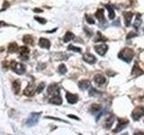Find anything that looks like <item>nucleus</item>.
<instances>
[{"label": "nucleus", "instance_id": "nucleus-1", "mask_svg": "<svg viewBox=\"0 0 144 135\" xmlns=\"http://www.w3.org/2000/svg\"><path fill=\"white\" fill-rule=\"evenodd\" d=\"M133 55H134V52H133V50H131V49L125 48V49H123V50H122V51H121L120 53L118 54V57L120 58L121 59L124 60L125 62L129 63L130 61L132 59Z\"/></svg>", "mask_w": 144, "mask_h": 135}, {"label": "nucleus", "instance_id": "nucleus-2", "mask_svg": "<svg viewBox=\"0 0 144 135\" xmlns=\"http://www.w3.org/2000/svg\"><path fill=\"white\" fill-rule=\"evenodd\" d=\"M10 67L15 73L18 74V75H23L25 72V67H24V65H23L22 63H17V62H15V61H12Z\"/></svg>", "mask_w": 144, "mask_h": 135}, {"label": "nucleus", "instance_id": "nucleus-3", "mask_svg": "<svg viewBox=\"0 0 144 135\" xmlns=\"http://www.w3.org/2000/svg\"><path fill=\"white\" fill-rule=\"evenodd\" d=\"M144 116V107L143 106H137L132 112H131V118L134 121L140 120L141 117Z\"/></svg>", "mask_w": 144, "mask_h": 135}, {"label": "nucleus", "instance_id": "nucleus-4", "mask_svg": "<svg viewBox=\"0 0 144 135\" xmlns=\"http://www.w3.org/2000/svg\"><path fill=\"white\" fill-rule=\"evenodd\" d=\"M40 116H41V113H32V114L30 115V117L28 118V120H27L26 124L28 126L35 125L38 122V121H39Z\"/></svg>", "mask_w": 144, "mask_h": 135}, {"label": "nucleus", "instance_id": "nucleus-5", "mask_svg": "<svg viewBox=\"0 0 144 135\" xmlns=\"http://www.w3.org/2000/svg\"><path fill=\"white\" fill-rule=\"evenodd\" d=\"M59 86L56 84H51L49 86L48 89H47V92H48L49 95H51L52 96L54 95H59Z\"/></svg>", "mask_w": 144, "mask_h": 135}, {"label": "nucleus", "instance_id": "nucleus-6", "mask_svg": "<svg viewBox=\"0 0 144 135\" xmlns=\"http://www.w3.org/2000/svg\"><path fill=\"white\" fill-rule=\"evenodd\" d=\"M128 123H129V122L126 119H119L118 122H117L116 128L113 130V132H119V131H121Z\"/></svg>", "mask_w": 144, "mask_h": 135}, {"label": "nucleus", "instance_id": "nucleus-7", "mask_svg": "<svg viewBox=\"0 0 144 135\" xmlns=\"http://www.w3.org/2000/svg\"><path fill=\"white\" fill-rule=\"evenodd\" d=\"M108 50V46L106 44H100V45H96L95 47V50L99 54L100 56H104V54L106 53Z\"/></svg>", "mask_w": 144, "mask_h": 135}, {"label": "nucleus", "instance_id": "nucleus-8", "mask_svg": "<svg viewBox=\"0 0 144 135\" xmlns=\"http://www.w3.org/2000/svg\"><path fill=\"white\" fill-rule=\"evenodd\" d=\"M143 74H144V71L139 67L138 63L135 62L134 66L132 68V70H131V75L134 76V77H139V76L143 75Z\"/></svg>", "mask_w": 144, "mask_h": 135}, {"label": "nucleus", "instance_id": "nucleus-9", "mask_svg": "<svg viewBox=\"0 0 144 135\" xmlns=\"http://www.w3.org/2000/svg\"><path fill=\"white\" fill-rule=\"evenodd\" d=\"M66 98H67V100H68V102L72 104H76V103L78 101V96H77V95H75V94L69 93V92H67L66 93Z\"/></svg>", "mask_w": 144, "mask_h": 135}, {"label": "nucleus", "instance_id": "nucleus-10", "mask_svg": "<svg viewBox=\"0 0 144 135\" xmlns=\"http://www.w3.org/2000/svg\"><path fill=\"white\" fill-rule=\"evenodd\" d=\"M94 81H95V83L97 86H102V85H104V83H105L106 79L102 74H97V75H95V77H94Z\"/></svg>", "mask_w": 144, "mask_h": 135}, {"label": "nucleus", "instance_id": "nucleus-11", "mask_svg": "<svg viewBox=\"0 0 144 135\" xmlns=\"http://www.w3.org/2000/svg\"><path fill=\"white\" fill-rule=\"evenodd\" d=\"M83 59H84L86 62L90 63V64H93L96 61V58L93 55V54L90 53H86L84 56H83Z\"/></svg>", "mask_w": 144, "mask_h": 135}, {"label": "nucleus", "instance_id": "nucleus-12", "mask_svg": "<svg viewBox=\"0 0 144 135\" xmlns=\"http://www.w3.org/2000/svg\"><path fill=\"white\" fill-rule=\"evenodd\" d=\"M113 122H114V117L111 115V116L107 117V118L104 120L103 125H104V127L105 128V129H110V128L112 127V125H113Z\"/></svg>", "mask_w": 144, "mask_h": 135}, {"label": "nucleus", "instance_id": "nucleus-13", "mask_svg": "<svg viewBox=\"0 0 144 135\" xmlns=\"http://www.w3.org/2000/svg\"><path fill=\"white\" fill-rule=\"evenodd\" d=\"M28 54H29V49L26 47H22L20 49V55H21V59L23 60H26L28 59Z\"/></svg>", "mask_w": 144, "mask_h": 135}, {"label": "nucleus", "instance_id": "nucleus-14", "mask_svg": "<svg viewBox=\"0 0 144 135\" xmlns=\"http://www.w3.org/2000/svg\"><path fill=\"white\" fill-rule=\"evenodd\" d=\"M50 104H56V105H59V104H62V99H61V97L59 95H54V96H52L51 98L50 99Z\"/></svg>", "mask_w": 144, "mask_h": 135}, {"label": "nucleus", "instance_id": "nucleus-15", "mask_svg": "<svg viewBox=\"0 0 144 135\" xmlns=\"http://www.w3.org/2000/svg\"><path fill=\"white\" fill-rule=\"evenodd\" d=\"M23 93H24V95H27V96H32V95L34 94V86L32 84H30L24 89Z\"/></svg>", "mask_w": 144, "mask_h": 135}, {"label": "nucleus", "instance_id": "nucleus-16", "mask_svg": "<svg viewBox=\"0 0 144 135\" xmlns=\"http://www.w3.org/2000/svg\"><path fill=\"white\" fill-rule=\"evenodd\" d=\"M39 45L41 47V48L44 49H49L50 47V42L49 40L45 39V38H41L39 41Z\"/></svg>", "mask_w": 144, "mask_h": 135}, {"label": "nucleus", "instance_id": "nucleus-17", "mask_svg": "<svg viewBox=\"0 0 144 135\" xmlns=\"http://www.w3.org/2000/svg\"><path fill=\"white\" fill-rule=\"evenodd\" d=\"M78 86H79V88H80V89H82V90L87 89V88L90 86V81L89 80H86V79L79 81Z\"/></svg>", "mask_w": 144, "mask_h": 135}, {"label": "nucleus", "instance_id": "nucleus-18", "mask_svg": "<svg viewBox=\"0 0 144 135\" xmlns=\"http://www.w3.org/2000/svg\"><path fill=\"white\" fill-rule=\"evenodd\" d=\"M132 15H133V14L131 12H125L123 14L124 19H125L126 26H129L130 25V23H131V18H132Z\"/></svg>", "mask_w": 144, "mask_h": 135}, {"label": "nucleus", "instance_id": "nucleus-19", "mask_svg": "<svg viewBox=\"0 0 144 135\" xmlns=\"http://www.w3.org/2000/svg\"><path fill=\"white\" fill-rule=\"evenodd\" d=\"M95 17L99 20V21L102 23V22H104V10L103 9H98L97 12L95 13Z\"/></svg>", "mask_w": 144, "mask_h": 135}, {"label": "nucleus", "instance_id": "nucleus-20", "mask_svg": "<svg viewBox=\"0 0 144 135\" xmlns=\"http://www.w3.org/2000/svg\"><path fill=\"white\" fill-rule=\"evenodd\" d=\"M101 105L100 104H93L91 106H90V112L93 113H97L98 111H100L101 110Z\"/></svg>", "mask_w": 144, "mask_h": 135}, {"label": "nucleus", "instance_id": "nucleus-21", "mask_svg": "<svg viewBox=\"0 0 144 135\" xmlns=\"http://www.w3.org/2000/svg\"><path fill=\"white\" fill-rule=\"evenodd\" d=\"M18 49V46L16 43L14 42H12L9 44L8 46V49H7V50H8V52H10V53H13V52H15L16 50H17Z\"/></svg>", "mask_w": 144, "mask_h": 135}, {"label": "nucleus", "instance_id": "nucleus-22", "mask_svg": "<svg viewBox=\"0 0 144 135\" xmlns=\"http://www.w3.org/2000/svg\"><path fill=\"white\" fill-rule=\"evenodd\" d=\"M20 88H21V86H20V82L18 80L14 81V83H13V89H14V93L15 94H18L20 92Z\"/></svg>", "mask_w": 144, "mask_h": 135}, {"label": "nucleus", "instance_id": "nucleus-23", "mask_svg": "<svg viewBox=\"0 0 144 135\" xmlns=\"http://www.w3.org/2000/svg\"><path fill=\"white\" fill-rule=\"evenodd\" d=\"M73 38H74V34L72 33V32H68L66 34H65L64 39H63V40H64L65 42H68V41H71Z\"/></svg>", "mask_w": 144, "mask_h": 135}, {"label": "nucleus", "instance_id": "nucleus-24", "mask_svg": "<svg viewBox=\"0 0 144 135\" xmlns=\"http://www.w3.org/2000/svg\"><path fill=\"white\" fill-rule=\"evenodd\" d=\"M105 6H106V8L108 9V12H109V18H110V19H113V18H114V16H115V14H114V12H113V7H112L111 5H106Z\"/></svg>", "mask_w": 144, "mask_h": 135}, {"label": "nucleus", "instance_id": "nucleus-25", "mask_svg": "<svg viewBox=\"0 0 144 135\" xmlns=\"http://www.w3.org/2000/svg\"><path fill=\"white\" fill-rule=\"evenodd\" d=\"M23 41H24L26 44H32L33 40H32V38L31 35H25L24 37H23Z\"/></svg>", "mask_w": 144, "mask_h": 135}, {"label": "nucleus", "instance_id": "nucleus-26", "mask_svg": "<svg viewBox=\"0 0 144 135\" xmlns=\"http://www.w3.org/2000/svg\"><path fill=\"white\" fill-rule=\"evenodd\" d=\"M140 14H137V18H136V20H135V22H134V23H133V26L135 27V28H138L139 26L140 25V23H141V20H140Z\"/></svg>", "mask_w": 144, "mask_h": 135}, {"label": "nucleus", "instance_id": "nucleus-27", "mask_svg": "<svg viewBox=\"0 0 144 135\" xmlns=\"http://www.w3.org/2000/svg\"><path fill=\"white\" fill-rule=\"evenodd\" d=\"M44 87H45L44 83H41L40 85H38L37 88H36V93H38V94L41 93V92L43 91V89H44Z\"/></svg>", "mask_w": 144, "mask_h": 135}, {"label": "nucleus", "instance_id": "nucleus-28", "mask_svg": "<svg viewBox=\"0 0 144 135\" xmlns=\"http://www.w3.org/2000/svg\"><path fill=\"white\" fill-rule=\"evenodd\" d=\"M59 72L60 74H65L67 72V68L64 64H60L59 67Z\"/></svg>", "mask_w": 144, "mask_h": 135}, {"label": "nucleus", "instance_id": "nucleus-29", "mask_svg": "<svg viewBox=\"0 0 144 135\" xmlns=\"http://www.w3.org/2000/svg\"><path fill=\"white\" fill-rule=\"evenodd\" d=\"M68 50H73V51H76V52H81L80 48H78V47H75V46H73V45H69V46H68Z\"/></svg>", "mask_w": 144, "mask_h": 135}, {"label": "nucleus", "instance_id": "nucleus-30", "mask_svg": "<svg viewBox=\"0 0 144 135\" xmlns=\"http://www.w3.org/2000/svg\"><path fill=\"white\" fill-rule=\"evenodd\" d=\"M86 22H87L88 23H90V24H94V23H95V21H94L92 17H90V16H88V15H86Z\"/></svg>", "mask_w": 144, "mask_h": 135}, {"label": "nucleus", "instance_id": "nucleus-31", "mask_svg": "<svg viewBox=\"0 0 144 135\" xmlns=\"http://www.w3.org/2000/svg\"><path fill=\"white\" fill-rule=\"evenodd\" d=\"M96 94H98V91H97L96 89H95V88H91L89 91V95H95Z\"/></svg>", "mask_w": 144, "mask_h": 135}, {"label": "nucleus", "instance_id": "nucleus-32", "mask_svg": "<svg viewBox=\"0 0 144 135\" xmlns=\"http://www.w3.org/2000/svg\"><path fill=\"white\" fill-rule=\"evenodd\" d=\"M35 19L37 20L38 22H40V23H45V20L44 19H42V18H39V17H35Z\"/></svg>", "mask_w": 144, "mask_h": 135}, {"label": "nucleus", "instance_id": "nucleus-33", "mask_svg": "<svg viewBox=\"0 0 144 135\" xmlns=\"http://www.w3.org/2000/svg\"><path fill=\"white\" fill-rule=\"evenodd\" d=\"M134 36H136V34H135L134 32H130L129 35L127 36V39H130V38H132V37H134Z\"/></svg>", "mask_w": 144, "mask_h": 135}, {"label": "nucleus", "instance_id": "nucleus-34", "mask_svg": "<svg viewBox=\"0 0 144 135\" xmlns=\"http://www.w3.org/2000/svg\"><path fill=\"white\" fill-rule=\"evenodd\" d=\"M68 117H69V118H72V119H76V120H79L78 117L75 116V115H72V114H69L68 115Z\"/></svg>", "mask_w": 144, "mask_h": 135}, {"label": "nucleus", "instance_id": "nucleus-35", "mask_svg": "<svg viewBox=\"0 0 144 135\" xmlns=\"http://www.w3.org/2000/svg\"><path fill=\"white\" fill-rule=\"evenodd\" d=\"M133 135H144V132H142V131H137Z\"/></svg>", "mask_w": 144, "mask_h": 135}, {"label": "nucleus", "instance_id": "nucleus-36", "mask_svg": "<svg viewBox=\"0 0 144 135\" xmlns=\"http://www.w3.org/2000/svg\"><path fill=\"white\" fill-rule=\"evenodd\" d=\"M122 135H128V133H125V134H122Z\"/></svg>", "mask_w": 144, "mask_h": 135}]
</instances>
